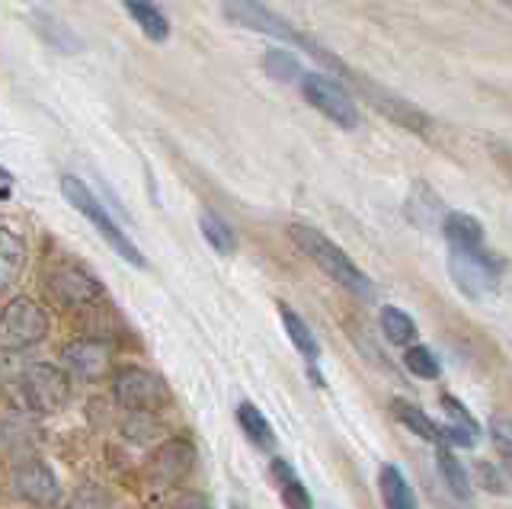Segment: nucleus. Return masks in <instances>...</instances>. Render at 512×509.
Returning <instances> with one entry per match:
<instances>
[{
	"label": "nucleus",
	"instance_id": "nucleus-32",
	"mask_svg": "<svg viewBox=\"0 0 512 509\" xmlns=\"http://www.w3.org/2000/svg\"><path fill=\"white\" fill-rule=\"evenodd\" d=\"M500 4H509V0H500Z\"/></svg>",
	"mask_w": 512,
	"mask_h": 509
},
{
	"label": "nucleus",
	"instance_id": "nucleus-1",
	"mask_svg": "<svg viewBox=\"0 0 512 509\" xmlns=\"http://www.w3.org/2000/svg\"><path fill=\"white\" fill-rule=\"evenodd\" d=\"M288 237H292L295 247L304 253V257H311L336 285H343V289H349L352 295L375 298L372 279H368L362 269L349 260V253L343 247H336L327 234H320L311 225H292V228H288Z\"/></svg>",
	"mask_w": 512,
	"mask_h": 509
},
{
	"label": "nucleus",
	"instance_id": "nucleus-12",
	"mask_svg": "<svg viewBox=\"0 0 512 509\" xmlns=\"http://www.w3.org/2000/svg\"><path fill=\"white\" fill-rule=\"evenodd\" d=\"M442 410H445V442H452V445H464V449H471V445L477 442L480 436V426L477 420L468 413V407H464L461 401H455V397H442Z\"/></svg>",
	"mask_w": 512,
	"mask_h": 509
},
{
	"label": "nucleus",
	"instance_id": "nucleus-16",
	"mask_svg": "<svg viewBox=\"0 0 512 509\" xmlns=\"http://www.w3.org/2000/svg\"><path fill=\"white\" fill-rule=\"evenodd\" d=\"M442 234L448 237V244L458 250H480V244H484V225H480L474 215H464V212L445 215Z\"/></svg>",
	"mask_w": 512,
	"mask_h": 509
},
{
	"label": "nucleus",
	"instance_id": "nucleus-26",
	"mask_svg": "<svg viewBox=\"0 0 512 509\" xmlns=\"http://www.w3.org/2000/svg\"><path fill=\"white\" fill-rule=\"evenodd\" d=\"M436 461H439V471L445 477L448 490H452L458 500H468L471 497V477H468V471H464L461 461L452 452H448V449H439Z\"/></svg>",
	"mask_w": 512,
	"mask_h": 509
},
{
	"label": "nucleus",
	"instance_id": "nucleus-7",
	"mask_svg": "<svg viewBox=\"0 0 512 509\" xmlns=\"http://www.w3.org/2000/svg\"><path fill=\"white\" fill-rule=\"evenodd\" d=\"M112 394H116V401L132 413H154L170 401L164 378H157L148 369H138V365H125V369L116 372V378H112Z\"/></svg>",
	"mask_w": 512,
	"mask_h": 509
},
{
	"label": "nucleus",
	"instance_id": "nucleus-4",
	"mask_svg": "<svg viewBox=\"0 0 512 509\" xmlns=\"http://www.w3.org/2000/svg\"><path fill=\"white\" fill-rule=\"evenodd\" d=\"M301 93L320 116H327L340 129H356L359 125V106L352 100L346 84H340L330 74L320 71H304L301 74Z\"/></svg>",
	"mask_w": 512,
	"mask_h": 509
},
{
	"label": "nucleus",
	"instance_id": "nucleus-24",
	"mask_svg": "<svg viewBox=\"0 0 512 509\" xmlns=\"http://www.w3.org/2000/svg\"><path fill=\"white\" fill-rule=\"evenodd\" d=\"M237 423L247 433V439L253 445H260V449H272V445H276V433H272L269 420L253 404H240L237 407Z\"/></svg>",
	"mask_w": 512,
	"mask_h": 509
},
{
	"label": "nucleus",
	"instance_id": "nucleus-11",
	"mask_svg": "<svg viewBox=\"0 0 512 509\" xmlns=\"http://www.w3.org/2000/svg\"><path fill=\"white\" fill-rule=\"evenodd\" d=\"M61 362L64 369L87 378V381H96L109 372V362H112V349L100 340H74L64 346L61 353Z\"/></svg>",
	"mask_w": 512,
	"mask_h": 509
},
{
	"label": "nucleus",
	"instance_id": "nucleus-23",
	"mask_svg": "<svg viewBox=\"0 0 512 509\" xmlns=\"http://www.w3.org/2000/svg\"><path fill=\"white\" fill-rule=\"evenodd\" d=\"M282 311V327H285V333H288V340L295 343V349L298 353L308 359V362H314L317 356H320V343L314 340V333H311V327L301 321V317L292 311V308H279Z\"/></svg>",
	"mask_w": 512,
	"mask_h": 509
},
{
	"label": "nucleus",
	"instance_id": "nucleus-22",
	"mask_svg": "<svg viewBox=\"0 0 512 509\" xmlns=\"http://www.w3.org/2000/svg\"><path fill=\"white\" fill-rule=\"evenodd\" d=\"M199 228H202V237L208 241V247H212L215 253H221V257H231V253L237 250V237H234L231 225L228 221H221L215 212H202Z\"/></svg>",
	"mask_w": 512,
	"mask_h": 509
},
{
	"label": "nucleus",
	"instance_id": "nucleus-20",
	"mask_svg": "<svg viewBox=\"0 0 512 509\" xmlns=\"http://www.w3.org/2000/svg\"><path fill=\"white\" fill-rule=\"evenodd\" d=\"M272 474H276V481L282 487V503H285V509H314L308 487L298 481V474H295L292 465H288V461H282V458L272 461Z\"/></svg>",
	"mask_w": 512,
	"mask_h": 509
},
{
	"label": "nucleus",
	"instance_id": "nucleus-10",
	"mask_svg": "<svg viewBox=\"0 0 512 509\" xmlns=\"http://www.w3.org/2000/svg\"><path fill=\"white\" fill-rule=\"evenodd\" d=\"M13 490L20 493L23 500L36 503V506H55L61 500V484L55 471L42 465V461H23V465L13 468Z\"/></svg>",
	"mask_w": 512,
	"mask_h": 509
},
{
	"label": "nucleus",
	"instance_id": "nucleus-5",
	"mask_svg": "<svg viewBox=\"0 0 512 509\" xmlns=\"http://www.w3.org/2000/svg\"><path fill=\"white\" fill-rule=\"evenodd\" d=\"M16 388H20L23 404L32 413H55L68 404V397H71L68 375H64L52 362L26 365V369L20 372V381H16Z\"/></svg>",
	"mask_w": 512,
	"mask_h": 509
},
{
	"label": "nucleus",
	"instance_id": "nucleus-27",
	"mask_svg": "<svg viewBox=\"0 0 512 509\" xmlns=\"http://www.w3.org/2000/svg\"><path fill=\"white\" fill-rule=\"evenodd\" d=\"M404 362H407V369H410L416 378L436 381V378L442 375V365H439L436 356H432V349H429V346H410V349H407V356H404Z\"/></svg>",
	"mask_w": 512,
	"mask_h": 509
},
{
	"label": "nucleus",
	"instance_id": "nucleus-9",
	"mask_svg": "<svg viewBox=\"0 0 512 509\" xmlns=\"http://www.w3.org/2000/svg\"><path fill=\"white\" fill-rule=\"evenodd\" d=\"M48 295H52L61 308H87L103 298V285L80 266H58L55 273L48 276Z\"/></svg>",
	"mask_w": 512,
	"mask_h": 509
},
{
	"label": "nucleus",
	"instance_id": "nucleus-18",
	"mask_svg": "<svg viewBox=\"0 0 512 509\" xmlns=\"http://www.w3.org/2000/svg\"><path fill=\"white\" fill-rule=\"evenodd\" d=\"M192 465V449H189V442H167L164 449L157 452L154 458V474L160 477L164 484H176L180 477L189 471Z\"/></svg>",
	"mask_w": 512,
	"mask_h": 509
},
{
	"label": "nucleus",
	"instance_id": "nucleus-14",
	"mask_svg": "<svg viewBox=\"0 0 512 509\" xmlns=\"http://www.w3.org/2000/svg\"><path fill=\"white\" fill-rule=\"evenodd\" d=\"M23 263H26L23 237L10 228H0V295H4L16 282V276L23 273Z\"/></svg>",
	"mask_w": 512,
	"mask_h": 509
},
{
	"label": "nucleus",
	"instance_id": "nucleus-25",
	"mask_svg": "<svg viewBox=\"0 0 512 509\" xmlns=\"http://www.w3.org/2000/svg\"><path fill=\"white\" fill-rule=\"evenodd\" d=\"M381 330H384V337H388L394 346H407L413 337H416V324H413V317L407 311H400L394 305L388 308H381Z\"/></svg>",
	"mask_w": 512,
	"mask_h": 509
},
{
	"label": "nucleus",
	"instance_id": "nucleus-30",
	"mask_svg": "<svg viewBox=\"0 0 512 509\" xmlns=\"http://www.w3.org/2000/svg\"><path fill=\"white\" fill-rule=\"evenodd\" d=\"M13 177H10V170H4V167H0V183H10Z\"/></svg>",
	"mask_w": 512,
	"mask_h": 509
},
{
	"label": "nucleus",
	"instance_id": "nucleus-3",
	"mask_svg": "<svg viewBox=\"0 0 512 509\" xmlns=\"http://www.w3.org/2000/svg\"><path fill=\"white\" fill-rule=\"evenodd\" d=\"M221 13L240 29L285 42V49H304V42H308V33H301L276 10H269L263 0H221Z\"/></svg>",
	"mask_w": 512,
	"mask_h": 509
},
{
	"label": "nucleus",
	"instance_id": "nucleus-31",
	"mask_svg": "<svg viewBox=\"0 0 512 509\" xmlns=\"http://www.w3.org/2000/svg\"><path fill=\"white\" fill-rule=\"evenodd\" d=\"M180 509H208V506H202V503H186V506H180Z\"/></svg>",
	"mask_w": 512,
	"mask_h": 509
},
{
	"label": "nucleus",
	"instance_id": "nucleus-8",
	"mask_svg": "<svg viewBox=\"0 0 512 509\" xmlns=\"http://www.w3.org/2000/svg\"><path fill=\"white\" fill-rule=\"evenodd\" d=\"M448 273H452L458 289L471 298H484L496 285V263L480 250L452 247V253H448Z\"/></svg>",
	"mask_w": 512,
	"mask_h": 509
},
{
	"label": "nucleus",
	"instance_id": "nucleus-17",
	"mask_svg": "<svg viewBox=\"0 0 512 509\" xmlns=\"http://www.w3.org/2000/svg\"><path fill=\"white\" fill-rule=\"evenodd\" d=\"M378 487H381L384 509H416V493L407 484V477L400 474V468L381 465V471H378Z\"/></svg>",
	"mask_w": 512,
	"mask_h": 509
},
{
	"label": "nucleus",
	"instance_id": "nucleus-13",
	"mask_svg": "<svg viewBox=\"0 0 512 509\" xmlns=\"http://www.w3.org/2000/svg\"><path fill=\"white\" fill-rule=\"evenodd\" d=\"M125 13L132 17V23H138V29L151 42H167L170 39V20L167 13L160 10L154 0H122Z\"/></svg>",
	"mask_w": 512,
	"mask_h": 509
},
{
	"label": "nucleus",
	"instance_id": "nucleus-21",
	"mask_svg": "<svg viewBox=\"0 0 512 509\" xmlns=\"http://www.w3.org/2000/svg\"><path fill=\"white\" fill-rule=\"evenodd\" d=\"M263 71L272 77V81L279 84H292V81H301V61L292 49H266L263 55Z\"/></svg>",
	"mask_w": 512,
	"mask_h": 509
},
{
	"label": "nucleus",
	"instance_id": "nucleus-2",
	"mask_svg": "<svg viewBox=\"0 0 512 509\" xmlns=\"http://www.w3.org/2000/svg\"><path fill=\"white\" fill-rule=\"evenodd\" d=\"M61 196L68 199L74 209L84 215L90 225L103 234V241L119 253L122 260H128L132 266H138V269H144L148 266V260H144V253L135 247V241L128 237L119 225H116V218H112L109 212H106V205L96 199L93 193H90V186L84 183V180H77V177H61Z\"/></svg>",
	"mask_w": 512,
	"mask_h": 509
},
{
	"label": "nucleus",
	"instance_id": "nucleus-19",
	"mask_svg": "<svg viewBox=\"0 0 512 509\" xmlns=\"http://www.w3.org/2000/svg\"><path fill=\"white\" fill-rule=\"evenodd\" d=\"M32 26H36V33L42 36L45 45H52L58 52H80V39L74 36V29L68 23H61L52 13H32Z\"/></svg>",
	"mask_w": 512,
	"mask_h": 509
},
{
	"label": "nucleus",
	"instance_id": "nucleus-28",
	"mask_svg": "<svg viewBox=\"0 0 512 509\" xmlns=\"http://www.w3.org/2000/svg\"><path fill=\"white\" fill-rule=\"evenodd\" d=\"M490 439L496 445V452H500L503 458V465H509V458H512V429H509V417L506 413H496V417L490 420Z\"/></svg>",
	"mask_w": 512,
	"mask_h": 509
},
{
	"label": "nucleus",
	"instance_id": "nucleus-6",
	"mask_svg": "<svg viewBox=\"0 0 512 509\" xmlns=\"http://www.w3.org/2000/svg\"><path fill=\"white\" fill-rule=\"evenodd\" d=\"M48 337V314L32 298H13L0 314V349L20 353Z\"/></svg>",
	"mask_w": 512,
	"mask_h": 509
},
{
	"label": "nucleus",
	"instance_id": "nucleus-15",
	"mask_svg": "<svg viewBox=\"0 0 512 509\" xmlns=\"http://www.w3.org/2000/svg\"><path fill=\"white\" fill-rule=\"evenodd\" d=\"M391 410H394V417L410 429V433H416V436L432 442V445H445V429L436 420H429V413H423L416 404L400 401V397H397V401H391Z\"/></svg>",
	"mask_w": 512,
	"mask_h": 509
},
{
	"label": "nucleus",
	"instance_id": "nucleus-29",
	"mask_svg": "<svg viewBox=\"0 0 512 509\" xmlns=\"http://www.w3.org/2000/svg\"><path fill=\"white\" fill-rule=\"evenodd\" d=\"M477 481L484 490H493V493H506V477L496 471L490 461H477Z\"/></svg>",
	"mask_w": 512,
	"mask_h": 509
}]
</instances>
